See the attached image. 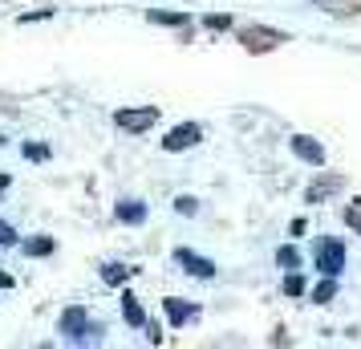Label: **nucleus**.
Segmentation results:
<instances>
[{"instance_id": "nucleus-5", "label": "nucleus", "mask_w": 361, "mask_h": 349, "mask_svg": "<svg viewBox=\"0 0 361 349\" xmlns=\"http://www.w3.org/2000/svg\"><path fill=\"white\" fill-rule=\"evenodd\" d=\"M126 317H130L134 325H142V313H138V305H130V297H126Z\"/></svg>"}, {"instance_id": "nucleus-2", "label": "nucleus", "mask_w": 361, "mask_h": 349, "mask_svg": "<svg viewBox=\"0 0 361 349\" xmlns=\"http://www.w3.org/2000/svg\"><path fill=\"white\" fill-rule=\"evenodd\" d=\"M154 118H159V110H122V114H118V126H126V130H147Z\"/></svg>"}, {"instance_id": "nucleus-4", "label": "nucleus", "mask_w": 361, "mask_h": 349, "mask_svg": "<svg viewBox=\"0 0 361 349\" xmlns=\"http://www.w3.org/2000/svg\"><path fill=\"white\" fill-rule=\"evenodd\" d=\"M293 147H296V154H305V159H309V163H317V166H321V159H325V154H321V147H312L309 138H296Z\"/></svg>"}, {"instance_id": "nucleus-1", "label": "nucleus", "mask_w": 361, "mask_h": 349, "mask_svg": "<svg viewBox=\"0 0 361 349\" xmlns=\"http://www.w3.org/2000/svg\"><path fill=\"white\" fill-rule=\"evenodd\" d=\"M341 260H345V248L337 244V240H329L325 248L317 252V264L325 268L329 276H333V272H341Z\"/></svg>"}, {"instance_id": "nucleus-3", "label": "nucleus", "mask_w": 361, "mask_h": 349, "mask_svg": "<svg viewBox=\"0 0 361 349\" xmlns=\"http://www.w3.org/2000/svg\"><path fill=\"white\" fill-rule=\"evenodd\" d=\"M195 138H199V126H179V130L166 138V150H183L187 142H195Z\"/></svg>"}]
</instances>
